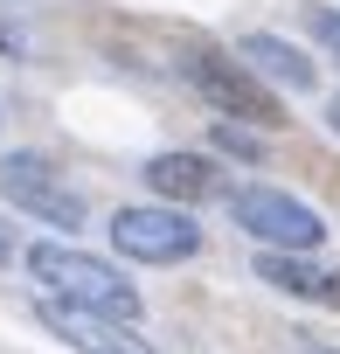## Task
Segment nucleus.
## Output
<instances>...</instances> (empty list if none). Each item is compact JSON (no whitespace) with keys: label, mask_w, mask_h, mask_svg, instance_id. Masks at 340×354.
<instances>
[{"label":"nucleus","mask_w":340,"mask_h":354,"mask_svg":"<svg viewBox=\"0 0 340 354\" xmlns=\"http://www.w3.org/2000/svg\"><path fill=\"white\" fill-rule=\"evenodd\" d=\"M28 271L35 285L56 299V306H77V313H97V319H139V292L118 264L91 257V250H70V243H35L28 250Z\"/></svg>","instance_id":"1"},{"label":"nucleus","mask_w":340,"mask_h":354,"mask_svg":"<svg viewBox=\"0 0 340 354\" xmlns=\"http://www.w3.org/2000/svg\"><path fill=\"white\" fill-rule=\"evenodd\" d=\"M229 223H236L243 236H257L264 250H285V257H312V250L326 243V223H319V209H305L299 195H285V188H264V181H250V188H229Z\"/></svg>","instance_id":"2"},{"label":"nucleus","mask_w":340,"mask_h":354,"mask_svg":"<svg viewBox=\"0 0 340 354\" xmlns=\"http://www.w3.org/2000/svg\"><path fill=\"white\" fill-rule=\"evenodd\" d=\"M181 77H188V84L229 118V125H236V118H250V125H278V97H271V84H257L236 56H223V49L202 42V49L181 56Z\"/></svg>","instance_id":"3"},{"label":"nucleus","mask_w":340,"mask_h":354,"mask_svg":"<svg viewBox=\"0 0 340 354\" xmlns=\"http://www.w3.org/2000/svg\"><path fill=\"white\" fill-rule=\"evenodd\" d=\"M0 195L15 209H28L35 223H49V230H84V195L42 153H0Z\"/></svg>","instance_id":"4"},{"label":"nucleus","mask_w":340,"mask_h":354,"mask_svg":"<svg viewBox=\"0 0 340 354\" xmlns=\"http://www.w3.org/2000/svg\"><path fill=\"white\" fill-rule=\"evenodd\" d=\"M111 243L132 264H188L202 250V230H195L188 209H153L146 202V209H118L111 216Z\"/></svg>","instance_id":"5"},{"label":"nucleus","mask_w":340,"mask_h":354,"mask_svg":"<svg viewBox=\"0 0 340 354\" xmlns=\"http://www.w3.org/2000/svg\"><path fill=\"white\" fill-rule=\"evenodd\" d=\"M35 313L77 354H153V340H139V326H125V319H97V313H77V306H56V299H42Z\"/></svg>","instance_id":"6"},{"label":"nucleus","mask_w":340,"mask_h":354,"mask_svg":"<svg viewBox=\"0 0 340 354\" xmlns=\"http://www.w3.org/2000/svg\"><path fill=\"white\" fill-rule=\"evenodd\" d=\"M236 63H243L257 84H278V91H292V97L319 84V70L305 63V49H292L285 35H243V42H236Z\"/></svg>","instance_id":"7"},{"label":"nucleus","mask_w":340,"mask_h":354,"mask_svg":"<svg viewBox=\"0 0 340 354\" xmlns=\"http://www.w3.org/2000/svg\"><path fill=\"white\" fill-rule=\"evenodd\" d=\"M146 188L167 195V209H174V202L229 195V188H223V174H216V160H202V153H153V160H146Z\"/></svg>","instance_id":"8"},{"label":"nucleus","mask_w":340,"mask_h":354,"mask_svg":"<svg viewBox=\"0 0 340 354\" xmlns=\"http://www.w3.org/2000/svg\"><path fill=\"white\" fill-rule=\"evenodd\" d=\"M257 278L285 299H312V306H340V271H319L312 257H285V250H257Z\"/></svg>","instance_id":"9"},{"label":"nucleus","mask_w":340,"mask_h":354,"mask_svg":"<svg viewBox=\"0 0 340 354\" xmlns=\"http://www.w3.org/2000/svg\"><path fill=\"white\" fill-rule=\"evenodd\" d=\"M305 28H312V42H319L326 56H340V8H326V0H312V8H305Z\"/></svg>","instance_id":"10"},{"label":"nucleus","mask_w":340,"mask_h":354,"mask_svg":"<svg viewBox=\"0 0 340 354\" xmlns=\"http://www.w3.org/2000/svg\"><path fill=\"white\" fill-rule=\"evenodd\" d=\"M216 146H223V153H236V160H257V153H264V139H257V132H243V125H229V118L216 125Z\"/></svg>","instance_id":"11"},{"label":"nucleus","mask_w":340,"mask_h":354,"mask_svg":"<svg viewBox=\"0 0 340 354\" xmlns=\"http://www.w3.org/2000/svg\"><path fill=\"white\" fill-rule=\"evenodd\" d=\"M8 257H15V230H8V223H0V264H8Z\"/></svg>","instance_id":"12"},{"label":"nucleus","mask_w":340,"mask_h":354,"mask_svg":"<svg viewBox=\"0 0 340 354\" xmlns=\"http://www.w3.org/2000/svg\"><path fill=\"white\" fill-rule=\"evenodd\" d=\"M326 125H333V139H340V97H333V104H326Z\"/></svg>","instance_id":"13"}]
</instances>
